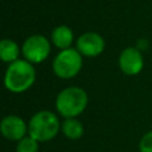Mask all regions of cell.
Listing matches in <instances>:
<instances>
[{
	"label": "cell",
	"instance_id": "6da1fadb",
	"mask_svg": "<svg viewBox=\"0 0 152 152\" xmlns=\"http://www.w3.org/2000/svg\"><path fill=\"white\" fill-rule=\"evenodd\" d=\"M36 78L37 72L33 64L24 58H19L7 65L4 75V86L13 94H21L34 84Z\"/></svg>",
	"mask_w": 152,
	"mask_h": 152
},
{
	"label": "cell",
	"instance_id": "7a4b0ae2",
	"mask_svg": "<svg viewBox=\"0 0 152 152\" xmlns=\"http://www.w3.org/2000/svg\"><path fill=\"white\" fill-rule=\"evenodd\" d=\"M89 102L88 93L82 87L71 86L63 88L56 96L55 108L57 114L68 118L80 116L87 108Z\"/></svg>",
	"mask_w": 152,
	"mask_h": 152
},
{
	"label": "cell",
	"instance_id": "3957f363",
	"mask_svg": "<svg viewBox=\"0 0 152 152\" xmlns=\"http://www.w3.org/2000/svg\"><path fill=\"white\" fill-rule=\"evenodd\" d=\"M28 135L34 138L39 142H46L52 140L61 132V125L58 115L55 112L42 109L36 112L28 120Z\"/></svg>",
	"mask_w": 152,
	"mask_h": 152
},
{
	"label": "cell",
	"instance_id": "277c9868",
	"mask_svg": "<svg viewBox=\"0 0 152 152\" xmlns=\"http://www.w3.org/2000/svg\"><path fill=\"white\" fill-rule=\"evenodd\" d=\"M83 66V56L76 48L61 50L52 59V72L61 80L76 77Z\"/></svg>",
	"mask_w": 152,
	"mask_h": 152
},
{
	"label": "cell",
	"instance_id": "5b68a950",
	"mask_svg": "<svg viewBox=\"0 0 152 152\" xmlns=\"http://www.w3.org/2000/svg\"><path fill=\"white\" fill-rule=\"evenodd\" d=\"M51 52V44L49 39L43 34H32L27 37L21 45V55L24 59L30 63H43Z\"/></svg>",
	"mask_w": 152,
	"mask_h": 152
},
{
	"label": "cell",
	"instance_id": "8992f818",
	"mask_svg": "<svg viewBox=\"0 0 152 152\" xmlns=\"http://www.w3.org/2000/svg\"><path fill=\"white\" fill-rule=\"evenodd\" d=\"M106 48L104 38L97 32H86L82 33L76 39V49L78 52L87 58H94L100 56Z\"/></svg>",
	"mask_w": 152,
	"mask_h": 152
},
{
	"label": "cell",
	"instance_id": "52a82bcc",
	"mask_svg": "<svg viewBox=\"0 0 152 152\" xmlns=\"http://www.w3.org/2000/svg\"><path fill=\"white\" fill-rule=\"evenodd\" d=\"M0 132L5 139L18 142L28 134V124L19 115L8 114L0 122Z\"/></svg>",
	"mask_w": 152,
	"mask_h": 152
},
{
	"label": "cell",
	"instance_id": "ba28073f",
	"mask_svg": "<svg viewBox=\"0 0 152 152\" xmlns=\"http://www.w3.org/2000/svg\"><path fill=\"white\" fill-rule=\"evenodd\" d=\"M118 64L121 72L126 76H137L144 68L142 52L135 46H128L120 52Z\"/></svg>",
	"mask_w": 152,
	"mask_h": 152
},
{
	"label": "cell",
	"instance_id": "9c48e42d",
	"mask_svg": "<svg viewBox=\"0 0 152 152\" xmlns=\"http://www.w3.org/2000/svg\"><path fill=\"white\" fill-rule=\"evenodd\" d=\"M51 43L61 51L71 48L74 43V32L66 25H58L51 32Z\"/></svg>",
	"mask_w": 152,
	"mask_h": 152
},
{
	"label": "cell",
	"instance_id": "30bf717a",
	"mask_svg": "<svg viewBox=\"0 0 152 152\" xmlns=\"http://www.w3.org/2000/svg\"><path fill=\"white\" fill-rule=\"evenodd\" d=\"M61 133L69 140H77L84 134V126L77 118H68L62 121Z\"/></svg>",
	"mask_w": 152,
	"mask_h": 152
},
{
	"label": "cell",
	"instance_id": "8fae6325",
	"mask_svg": "<svg viewBox=\"0 0 152 152\" xmlns=\"http://www.w3.org/2000/svg\"><path fill=\"white\" fill-rule=\"evenodd\" d=\"M21 53V48L14 40L10 38H4L0 43V58L4 63H13L19 59Z\"/></svg>",
	"mask_w": 152,
	"mask_h": 152
},
{
	"label": "cell",
	"instance_id": "7c38bea8",
	"mask_svg": "<svg viewBox=\"0 0 152 152\" xmlns=\"http://www.w3.org/2000/svg\"><path fill=\"white\" fill-rule=\"evenodd\" d=\"M39 151V141H37L31 135L24 137L15 145V152H38Z\"/></svg>",
	"mask_w": 152,
	"mask_h": 152
},
{
	"label": "cell",
	"instance_id": "4fadbf2b",
	"mask_svg": "<svg viewBox=\"0 0 152 152\" xmlns=\"http://www.w3.org/2000/svg\"><path fill=\"white\" fill-rule=\"evenodd\" d=\"M139 152H152V129L146 132L139 140Z\"/></svg>",
	"mask_w": 152,
	"mask_h": 152
},
{
	"label": "cell",
	"instance_id": "5bb4252c",
	"mask_svg": "<svg viewBox=\"0 0 152 152\" xmlns=\"http://www.w3.org/2000/svg\"><path fill=\"white\" fill-rule=\"evenodd\" d=\"M135 48H137L138 50H140L141 52L145 51V50H147V48H148V40L145 39V38L138 39V40H137V44H135Z\"/></svg>",
	"mask_w": 152,
	"mask_h": 152
}]
</instances>
